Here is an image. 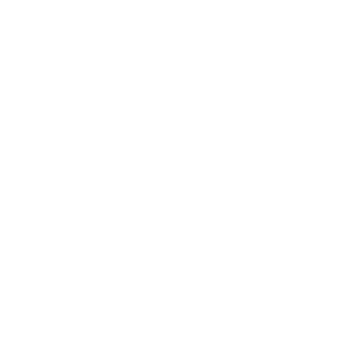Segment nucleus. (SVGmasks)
<instances>
[]
</instances>
